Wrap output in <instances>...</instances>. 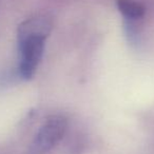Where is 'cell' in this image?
<instances>
[{
    "label": "cell",
    "instance_id": "cell-4",
    "mask_svg": "<svg viewBox=\"0 0 154 154\" xmlns=\"http://www.w3.org/2000/svg\"><path fill=\"white\" fill-rule=\"evenodd\" d=\"M116 3L118 10L128 18H140L145 15L143 5L134 0H116Z\"/></svg>",
    "mask_w": 154,
    "mask_h": 154
},
{
    "label": "cell",
    "instance_id": "cell-3",
    "mask_svg": "<svg viewBox=\"0 0 154 154\" xmlns=\"http://www.w3.org/2000/svg\"><path fill=\"white\" fill-rule=\"evenodd\" d=\"M52 29V21L47 16H37L26 20L18 29V39L28 36L47 37Z\"/></svg>",
    "mask_w": 154,
    "mask_h": 154
},
{
    "label": "cell",
    "instance_id": "cell-1",
    "mask_svg": "<svg viewBox=\"0 0 154 154\" xmlns=\"http://www.w3.org/2000/svg\"><path fill=\"white\" fill-rule=\"evenodd\" d=\"M66 130V120L62 116H52L37 133L31 148V154H45L62 138Z\"/></svg>",
    "mask_w": 154,
    "mask_h": 154
},
{
    "label": "cell",
    "instance_id": "cell-2",
    "mask_svg": "<svg viewBox=\"0 0 154 154\" xmlns=\"http://www.w3.org/2000/svg\"><path fill=\"white\" fill-rule=\"evenodd\" d=\"M45 38L47 37L43 36H28L18 39L20 50L19 70L22 77L26 79L32 78L40 62Z\"/></svg>",
    "mask_w": 154,
    "mask_h": 154
}]
</instances>
